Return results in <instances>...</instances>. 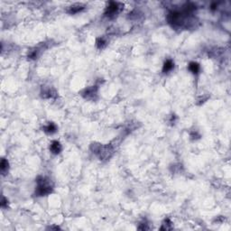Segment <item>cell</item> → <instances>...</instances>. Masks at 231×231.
Segmentation results:
<instances>
[{"label":"cell","instance_id":"cell-8","mask_svg":"<svg viewBox=\"0 0 231 231\" xmlns=\"http://www.w3.org/2000/svg\"><path fill=\"white\" fill-rule=\"evenodd\" d=\"M82 7L81 6H80V5H77V6H71V13H77V12H79L80 10H81L82 9Z\"/></svg>","mask_w":231,"mask_h":231},{"label":"cell","instance_id":"cell-3","mask_svg":"<svg viewBox=\"0 0 231 231\" xmlns=\"http://www.w3.org/2000/svg\"><path fill=\"white\" fill-rule=\"evenodd\" d=\"M50 149H51L53 154H60L61 151H62V145L58 141H53L52 143V145H51Z\"/></svg>","mask_w":231,"mask_h":231},{"label":"cell","instance_id":"cell-7","mask_svg":"<svg viewBox=\"0 0 231 231\" xmlns=\"http://www.w3.org/2000/svg\"><path fill=\"white\" fill-rule=\"evenodd\" d=\"M0 165H1V172H6V171L7 170V168H8V162H7L6 159H3V160L1 161V164H0Z\"/></svg>","mask_w":231,"mask_h":231},{"label":"cell","instance_id":"cell-1","mask_svg":"<svg viewBox=\"0 0 231 231\" xmlns=\"http://www.w3.org/2000/svg\"><path fill=\"white\" fill-rule=\"evenodd\" d=\"M36 181H37L36 194L38 196H44L52 192L53 186L51 185V183L47 179L44 177H39Z\"/></svg>","mask_w":231,"mask_h":231},{"label":"cell","instance_id":"cell-9","mask_svg":"<svg viewBox=\"0 0 231 231\" xmlns=\"http://www.w3.org/2000/svg\"><path fill=\"white\" fill-rule=\"evenodd\" d=\"M105 44H106V42H105V41L102 38L98 39V41H97V45H98V48H103V46L105 45Z\"/></svg>","mask_w":231,"mask_h":231},{"label":"cell","instance_id":"cell-4","mask_svg":"<svg viewBox=\"0 0 231 231\" xmlns=\"http://www.w3.org/2000/svg\"><path fill=\"white\" fill-rule=\"evenodd\" d=\"M173 66H174V64H173L172 61V60H167L165 62H164V64H163V71L164 73H167V72L171 71L173 69Z\"/></svg>","mask_w":231,"mask_h":231},{"label":"cell","instance_id":"cell-2","mask_svg":"<svg viewBox=\"0 0 231 231\" xmlns=\"http://www.w3.org/2000/svg\"><path fill=\"white\" fill-rule=\"evenodd\" d=\"M118 5L117 3H115V2H111L109 4V6H108V8H107V11H106V15H114L116 13L118 12Z\"/></svg>","mask_w":231,"mask_h":231},{"label":"cell","instance_id":"cell-5","mask_svg":"<svg viewBox=\"0 0 231 231\" xmlns=\"http://www.w3.org/2000/svg\"><path fill=\"white\" fill-rule=\"evenodd\" d=\"M200 65L199 63H197V62H191L189 65V70L191 71L193 74H198L200 71Z\"/></svg>","mask_w":231,"mask_h":231},{"label":"cell","instance_id":"cell-6","mask_svg":"<svg viewBox=\"0 0 231 231\" xmlns=\"http://www.w3.org/2000/svg\"><path fill=\"white\" fill-rule=\"evenodd\" d=\"M56 126L54 125L53 123H50L49 125H47L45 127H44V131L46 132V133H49V134H53L56 132Z\"/></svg>","mask_w":231,"mask_h":231}]
</instances>
